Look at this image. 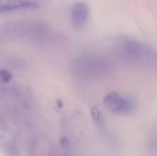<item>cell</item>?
<instances>
[{"label":"cell","instance_id":"cell-1","mask_svg":"<svg viewBox=\"0 0 157 156\" xmlns=\"http://www.w3.org/2000/svg\"><path fill=\"white\" fill-rule=\"evenodd\" d=\"M47 33L45 26L38 22L18 21L0 27V45L20 39L40 40Z\"/></svg>","mask_w":157,"mask_h":156},{"label":"cell","instance_id":"cell-2","mask_svg":"<svg viewBox=\"0 0 157 156\" xmlns=\"http://www.w3.org/2000/svg\"><path fill=\"white\" fill-rule=\"evenodd\" d=\"M113 67L108 58L98 55H84L75 59L70 64L74 75L79 78L90 79L107 74Z\"/></svg>","mask_w":157,"mask_h":156},{"label":"cell","instance_id":"cell-3","mask_svg":"<svg viewBox=\"0 0 157 156\" xmlns=\"http://www.w3.org/2000/svg\"><path fill=\"white\" fill-rule=\"evenodd\" d=\"M119 51L127 60L140 64H152L155 62V51L149 45L132 39L121 40Z\"/></svg>","mask_w":157,"mask_h":156},{"label":"cell","instance_id":"cell-4","mask_svg":"<svg viewBox=\"0 0 157 156\" xmlns=\"http://www.w3.org/2000/svg\"><path fill=\"white\" fill-rule=\"evenodd\" d=\"M106 108L117 115H127L133 111L134 102L132 98L123 97L117 92L108 93L103 99Z\"/></svg>","mask_w":157,"mask_h":156},{"label":"cell","instance_id":"cell-5","mask_svg":"<svg viewBox=\"0 0 157 156\" xmlns=\"http://www.w3.org/2000/svg\"><path fill=\"white\" fill-rule=\"evenodd\" d=\"M89 17V8L84 2L75 3L71 9V20L75 29H82Z\"/></svg>","mask_w":157,"mask_h":156},{"label":"cell","instance_id":"cell-6","mask_svg":"<svg viewBox=\"0 0 157 156\" xmlns=\"http://www.w3.org/2000/svg\"><path fill=\"white\" fill-rule=\"evenodd\" d=\"M40 6L36 0H0V14L24 9H35Z\"/></svg>","mask_w":157,"mask_h":156},{"label":"cell","instance_id":"cell-7","mask_svg":"<svg viewBox=\"0 0 157 156\" xmlns=\"http://www.w3.org/2000/svg\"><path fill=\"white\" fill-rule=\"evenodd\" d=\"M91 117H92V120H93L96 127L98 128V131L103 136V138L105 140H107V142L113 143L114 142L113 135L109 132V129L107 128V126L105 124L103 114H102V112L100 111V109L98 107H93L92 108V109H91Z\"/></svg>","mask_w":157,"mask_h":156},{"label":"cell","instance_id":"cell-8","mask_svg":"<svg viewBox=\"0 0 157 156\" xmlns=\"http://www.w3.org/2000/svg\"><path fill=\"white\" fill-rule=\"evenodd\" d=\"M31 156H55V151L47 140H36L32 144Z\"/></svg>","mask_w":157,"mask_h":156},{"label":"cell","instance_id":"cell-9","mask_svg":"<svg viewBox=\"0 0 157 156\" xmlns=\"http://www.w3.org/2000/svg\"><path fill=\"white\" fill-rule=\"evenodd\" d=\"M60 156H77L72 142L67 136L60 139Z\"/></svg>","mask_w":157,"mask_h":156},{"label":"cell","instance_id":"cell-10","mask_svg":"<svg viewBox=\"0 0 157 156\" xmlns=\"http://www.w3.org/2000/svg\"><path fill=\"white\" fill-rule=\"evenodd\" d=\"M11 79H12V75L7 70H1L0 71V80H1V82L8 83V82H10Z\"/></svg>","mask_w":157,"mask_h":156}]
</instances>
